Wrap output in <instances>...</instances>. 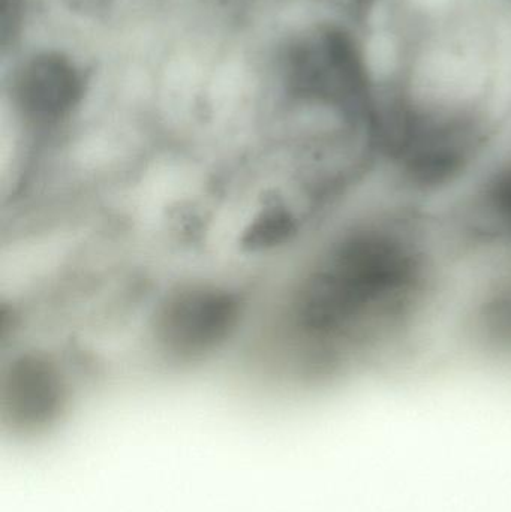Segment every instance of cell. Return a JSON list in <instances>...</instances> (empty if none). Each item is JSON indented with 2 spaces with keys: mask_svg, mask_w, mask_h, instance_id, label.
<instances>
[{
  "mask_svg": "<svg viewBox=\"0 0 511 512\" xmlns=\"http://www.w3.org/2000/svg\"><path fill=\"white\" fill-rule=\"evenodd\" d=\"M434 282V255L420 219L383 212L348 222L282 295L270 354L300 379L375 357L410 331Z\"/></svg>",
  "mask_w": 511,
  "mask_h": 512,
  "instance_id": "1",
  "label": "cell"
},
{
  "mask_svg": "<svg viewBox=\"0 0 511 512\" xmlns=\"http://www.w3.org/2000/svg\"><path fill=\"white\" fill-rule=\"evenodd\" d=\"M242 294L212 282L183 283L159 301L152 316L156 351L173 364H191L215 354L242 324Z\"/></svg>",
  "mask_w": 511,
  "mask_h": 512,
  "instance_id": "2",
  "label": "cell"
},
{
  "mask_svg": "<svg viewBox=\"0 0 511 512\" xmlns=\"http://www.w3.org/2000/svg\"><path fill=\"white\" fill-rule=\"evenodd\" d=\"M69 402L68 378L50 355L24 352L3 373L0 417L14 438L33 441L50 435L65 420Z\"/></svg>",
  "mask_w": 511,
  "mask_h": 512,
  "instance_id": "3",
  "label": "cell"
},
{
  "mask_svg": "<svg viewBox=\"0 0 511 512\" xmlns=\"http://www.w3.org/2000/svg\"><path fill=\"white\" fill-rule=\"evenodd\" d=\"M83 92L80 75L59 54L30 60L18 75L15 96L21 113L35 126H51L65 119Z\"/></svg>",
  "mask_w": 511,
  "mask_h": 512,
  "instance_id": "4",
  "label": "cell"
}]
</instances>
